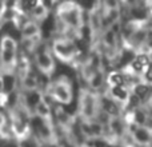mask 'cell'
I'll return each mask as SVG.
<instances>
[{
	"instance_id": "cell-1",
	"label": "cell",
	"mask_w": 152,
	"mask_h": 147,
	"mask_svg": "<svg viewBox=\"0 0 152 147\" xmlns=\"http://www.w3.org/2000/svg\"><path fill=\"white\" fill-rule=\"evenodd\" d=\"M48 46H50L51 54L55 58V60L67 64V66H71L76 70L79 68L84 55H86L80 43L71 39L51 37L48 40Z\"/></svg>"
},
{
	"instance_id": "cell-2",
	"label": "cell",
	"mask_w": 152,
	"mask_h": 147,
	"mask_svg": "<svg viewBox=\"0 0 152 147\" xmlns=\"http://www.w3.org/2000/svg\"><path fill=\"white\" fill-rule=\"evenodd\" d=\"M53 18L58 19L67 27L75 29L76 32L84 35L86 29V11L77 1H59L52 12Z\"/></svg>"
},
{
	"instance_id": "cell-3",
	"label": "cell",
	"mask_w": 152,
	"mask_h": 147,
	"mask_svg": "<svg viewBox=\"0 0 152 147\" xmlns=\"http://www.w3.org/2000/svg\"><path fill=\"white\" fill-rule=\"evenodd\" d=\"M47 95L55 104L61 107H67L74 103L75 92H74V82L68 75H59L55 79H51L45 91L43 92Z\"/></svg>"
},
{
	"instance_id": "cell-4",
	"label": "cell",
	"mask_w": 152,
	"mask_h": 147,
	"mask_svg": "<svg viewBox=\"0 0 152 147\" xmlns=\"http://www.w3.org/2000/svg\"><path fill=\"white\" fill-rule=\"evenodd\" d=\"M18 55V39L10 34L0 35V70L3 75H15Z\"/></svg>"
},
{
	"instance_id": "cell-5",
	"label": "cell",
	"mask_w": 152,
	"mask_h": 147,
	"mask_svg": "<svg viewBox=\"0 0 152 147\" xmlns=\"http://www.w3.org/2000/svg\"><path fill=\"white\" fill-rule=\"evenodd\" d=\"M97 94L87 87L80 86L77 94V103H76L75 116L80 121H94L97 112Z\"/></svg>"
},
{
	"instance_id": "cell-6",
	"label": "cell",
	"mask_w": 152,
	"mask_h": 147,
	"mask_svg": "<svg viewBox=\"0 0 152 147\" xmlns=\"http://www.w3.org/2000/svg\"><path fill=\"white\" fill-rule=\"evenodd\" d=\"M32 66L35 67L39 75L44 76L47 79H52L53 74L56 71V60L52 56L48 46V40H45L37 51L32 56Z\"/></svg>"
},
{
	"instance_id": "cell-7",
	"label": "cell",
	"mask_w": 152,
	"mask_h": 147,
	"mask_svg": "<svg viewBox=\"0 0 152 147\" xmlns=\"http://www.w3.org/2000/svg\"><path fill=\"white\" fill-rule=\"evenodd\" d=\"M127 132L131 135L132 140L136 146H151L152 130L147 127H140L136 124H129L126 127Z\"/></svg>"
},
{
	"instance_id": "cell-8",
	"label": "cell",
	"mask_w": 152,
	"mask_h": 147,
	"mask_svg": "<svg viewBox=\"0 0 152 147\" xmlns=\"http://www.w3.org/2000/svg\"><path fill=\"white\" fill-rule=\"evenodd\" d=\"M103 92H104L105 95H108V96L121 108V112H123L124 108L127 107V103H128L129 96H131V91H129L128 87L120 86V87H112V88L105 87Z\"/></svg>"
},
{
	"instance_id": "cell-9",
	"label": "cell",
	"mask_w": 152,
	"mask_h": 147,
	"mask_svg": "<svg viewBox=\"0 0 152 147\" xmlns=\"http://www.w3.org/2000/svg\"><path fill=\"white\" fill-rule=\"evenodd\" d=\"M97 108L104 111L105 114H108L111 118L121 115V108L108 95H105L104 92H99L97 94Z\"/></svg>"
},
{
	"instance_id": "cell-10",
	"label": "cell",
	"mask_w": 152,
	"mask_h": 147,
	"mask_svg": "<svg viewBox=\"0 0 152 147\" xmlns=\"http://www.w3.org/2000/svg\"><path fill=\"white\" fill-rule=\"evenodd\" d=\"M86 87L88 90H91V91L96 92V94L104 91V88H105V70L102 68V70L95 72L94 75L88 79Z\"/></svg>"
},
{
	"instance_id": "cell-11",
	"label": "cell",
	"mask_w": 152,
	"mask_h": 147,
	"mask_svg": "<svg viewBox=\"0 0 152 147\" xmlns=\"http://www.w3.org/2000/svg\"><path fill=\"white\" fill-rule=\"evenodd\" d=\"M129 91H131V94L134 95L135 98H137L142 103L144 102V100L152 98L151 86H148V84H145V83H142V82H136V83H134L131 87H129Z\"/></svg>"
},
{
	"instance_id": "cell-12",
	"label": "cell",
	"mask_w": 152,
	"mask_h": 147,
	"mask_svg": "<svg viewBox=\"0 0 152 147\" xmlns=\"http://www.w3.org/2000/svg\"><path fill=\"white\" fill-rule=\"evenodd\" d=\"M19 32H20V39H31V37L43 35L42 26L39 23H36V21L31 20V19L21 27V29Z\"/></svg>"
},
{
	"instance_id": "cell-13",
	"label": "cell",
	"mask_w": 152,
	"mask_h": 147,
	"mask_svg": "<svg viewBox=\"0 0 152 147\" xmlns=\"http://www.w3.org/2000/svg\"><path fill=\"white\" fill-rule=\"evenodd\" d=\"M126 86L124 76L119 70H108L105 72V87L112 88V87Z\"/></svg>"
},
{
	"instance_id": "cell-14",
	"label": "cell",
	"mask_w": 152,
	"mask_h": 147,
	"mask_svg": "<svg viewBox=\"0 0 152 147\" xmlns=\"http://www.w3.org/2000/svg\"><path fill=\"white\" fill-rule=\"evenodd\" d=\"M88 127H89V137H91V139L103 138V126L100 123H97L95 119L88 122Z\"/></svg>"
},
{
	"instance_id": "cell-15",
	"label": "cell",
	"mask_w": 152,
	"mask_h": 147,
	"mask_svg": "<svg viewBox=\"0 0 152 147\" xmlns=\"http://www.w3.org/2000/svg\"><path fill=\"white\" fill-rule=\"evenodd\" d=\"M18 147H42L43 145L34 137V135H28L27 138H24L23 140L16 142Z\"/></svg>"
},
{
	"instance_id": "cell-16",
	"label": "cell",
	"mask_w": 152,
	"mask_h": 147,
	"mask_svg": "<svg viewBox=\"0 0 152 147\" xmlns=\"http://www.w3.org/2000/svg\"><path fill=\"white\" fill-rule=\"evenodd\" d=\"M81 147H89V146H81Z\"/></svg>"
}]
</instances>
